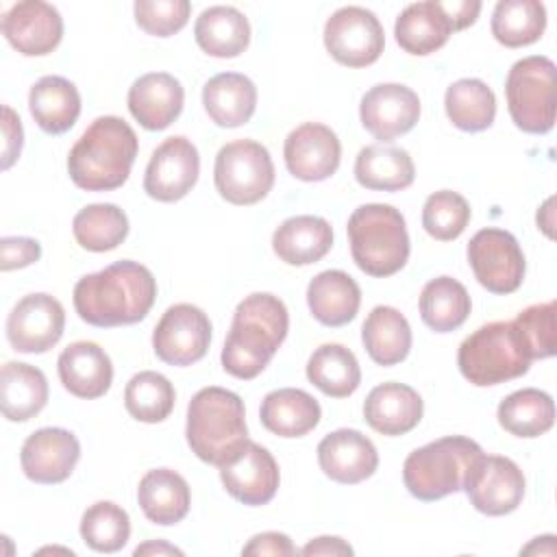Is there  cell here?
Wrapping results in <instances>:
<instances>
[{"label":"cell","instance_id":"cell-13","mask_svg":"<svg viewBox=\"0 0 557 557\" xmlns=\"http://www.w3.org/2000/svg\"><path fill=\"white\" fill-rule=\"evenodd\" d=\"M211 344V322L207 313L189 302L165 309L152 331L154 355L168 366H191L200 361Z\"/></svg>","mask_w":557,"mask_h":557},{"label":"cell","instance_id":"cell-51","mask_svg":"<svg viewBox=\"0 0 557 557\" xmlns=\"http://www.w3.org/2000/svg\"><path fill=\"white\" fill-rule=\"evenodd\" d=\"M300 553L307 557H311V555H352V546L348 542H344L342 537L322 535V537L307 542L300 548Z\"/></svg>","mask_w":557,"mask_h":557},{"label":"cell","instance_id":"cell-14","mask_svg":"<svg viewBox=\"0 0 557 557\" xmlns=\"http://www.w3.org/2000/svg\"><path fill=\"white\" fill-rule=\"evenodd\" d=\"M63 329V305L44 292L17 300L7 318V339L17 352H48L61 339Z\"/></svg>","mask_w":557,"mask_h":557},{"label":"cell","instance_id":"cell-12","mask_svg":"<svg viewBox=\"0 0 557 557\" xmlns=\"http://www.w3.org/2000/svg\"><path fill=\"white\" fill-rule=\"evenodd\" d=\"M463 492L476 511L485 516H505L516 511L522 503L524 474L509 457L483 453L470 466Z\"/></svg>","mask_w":557,"mask_h":557},{"label":"cell","instance_id":"cell-16","mask_svg":"<svg viewBox=\"0 0 557 557\" xmlns=\"http://www.w3.org/2000/svg\"><path fill=\"white\" fill-rule=\"evenodd\" d=\"M224 490L239 503L268 505L278 490V466L272 453L257 442H246L226 463L220 466Z\"/></svg>","mask_w":557,"mask_h":557},{"label":"cell","instance_id":"cell-42","mask_svg":"<svg viewBox=\"0 0 557 557\" xmlns=\"http://www.w3.org/2000/svg\"><path fill=\"white\" fill-rule=\"evenodd\" d=\"M174 400V385L168 376L154 370L133 374L124 387V407L139 422H163L172 413Z\"/></svg>","mask_w":557,"mask_h":557},{"label":"cell","instance_id":"cell-20","mask_svg":"<svg viewBox=\"0 0 557 557\" xmlns=\"http://www.w3.org/2000/svg\"><path fill=\"white\" fill-rule=\"evenodd\" d=\"M2 35L20 54L44 57L61 44L63 17L48 2L22 0L2 15Z\"/></svg>","mask_w":557,"mask_h":557},{"label":"cell","instance_id":"cell-5","mask_svg":"<svg viewBox=\"0 0 557 557\" xmlns=\"http://www.w3.org/2000/svg\"><path fill=\"white\" fill-rule=\"evenodd\" d=\"M350 255L357 268L385 278L405 268L409 259V233L398 209L383 202L357 207L346 224Z\"/></svg>","mask_w":557,"mask_h":557},{"label":"cell","instance_id":"cell-48","mask_svg":"<svg viewBox=\"0 0 557 557\" xmlns=\"http://www.w3.org/2000/svg\"><path fill=\"white\" fill-rule=\"evenodd\" d=\"M2 170H9L20 159L24 144L20 115L9 104L2 107Z\"/></svg>","mask_w":557,"mask_h":557},{"label":"cell","instance_id":"cell-41","mask_svg":"<svg viewBox=\"0 0 557 557\" xmlns=\"http://www.w3.org/2000/svg\"><path fill=\"white\" fill-rule=\"evenodd\" d=\"M546 9L537 0H500L492 13V35L507 48H522L542 37Z\"/></svg>","mask_w":557,"mask_h":557},{"label":"cell","instance_id":"cell-17","mask_svg":"<svg viewBox=\"0 0 557 557\" xmlns=\"http://www.w3.org/2000/svg\"><path fill=\"white\" fill-rule=\"evenodd\" d=\"M363 128L381 139L392 141L409 133L420 120L418 94L400 83H381L370 87L359 104Z\"/></svg>","mask_w":557,"mask_h":557},{"label":"cell","instance_id":"cell-38","mask_svg":"<svg viewBox=\"0 0 557 557\" xmlns=\"http://www.w3.org/2000/svg\"><path fill=\"white\" fill-rule=\"evenodd\" d=\"M307 379L331 398L350 396L361 383L355 352L342 344H322L307 361Z\"/></svg>","mask_w":557,"mask_h":557},{"label":"cell","instance_id":"cell-50","mask_svg":"<svg viewBox=\"0 0 557 557\" xmlns=\"http://www.w3.org/2000/svg\"><path fill=\"white\" fill-rule=\"evenodd\" d=\"M440 7L453 26V33L463 30L470 24H474L481 13L479 0H448V2H440Z\"/></svg>","mask_w":557,"mask_h":557},{"label":"cell","instance_id":"cell-26","mask_svg":"<svg viewBox=\"0 0 557 557\" xmlns=\"http://www.w3.org/2000/svg\"><path fill=\"white\" fill-rule=\"evenodd\" d=\"M202 104L211 122L222 128L246 124L257 109L255 83L237 72H222L202 87Z\"/></svg>","mask_w":557,"mask_h":557},{"label":"cell","instance_id":"cell-53","mask_svg":"<svg viewBox=\"0 0 557 557\" xmlns=\"http://www.w3.org/2000/svg\"><path fill=\"white\" fill-rule=\"evenodd\" d=\"M555 555V535H542L535 537L529 546L520 550V555Z\"/></svg>","mask_w":557,"mask_h":557},{"label":"cell","instance_id":"cell-15","mask_svg":"<svg viewBox=\"0 0 557 557\" xmlns=\"http://www.w3.org/2000/svg\"><path fill=\"white\" fill-rule=\"evenodd\" d=\"M198 174L200 157L196 146L183 135H174L152 152L144 174V191L159 202H176L191 191Z\"/></svg>","mask_w":557,"mask_h":557},{"label":"cell","instance_id":"cell-29","mask_svg":"<svg viewBox=\"0 0 557 557\" xmlns=\"http://www.w3.org/2000/svg\"><path fill=\"white\" fill-rule=\"evenodd\" d=\"M333 246V228L320 215L287 218L272 235V248L287 265L320 261Z\"/></svg>","mask_w":557,"mask_h":557},{"label":"cell","instance_id":"cell-46","mask_svg":"<svg viewBox=\"0 0 557 557\" xmlns=\"http://www.w3.org/2000/svg\"><path fill=\"white\" fill-rule=\"evenodd\" d=\"M133 13L137 26L148 35L170 37L187 24L191 4L187 0H137Z\"/></svg>","mask_w":557,"mask_h":557},{"label":"cell","instance_id":"cell-25","mask_svg":"<svg viewBox=\"0 0 557 557\" xmlns=\"http://www.w3.org/2000/svg\"><path fill=\"white\" fill-rule=\"evenodd\" d=\"M307 305L320 324L344 326L359 311L361 289L350 274L342 270H324L311 278L307 287Z\"/></svg>","mask_w":557,"mask_h":557},{"label":"cell","instance_id":"cell-27","mask_svg":"<svg viewBox=\"0 0 557 557\" xmlns=\"http://www.w3.org/2000/svg\"><path fill=\"white\" fill-rule=\"evenodd\" d=\"M28 109L37 126L48 135L70 131L81 115V94L63 76H41L28 91Z\"/></svg>","mask_w":557,"mask_h":557},{"label":"cell","instance_id":"cell-54","mask_svg":"<svg viewBox=\"0 0 557 557\" xmlns=\"http://www.w3.org/2000/svg\"><path fill=\"white\" fill-rule=\"evenodd\" d=\"M553 198H548L546 202H544V207L537 211V226H542V231L548 235V237H553Z\"/></svg>","mask_w":557,"mask_h":557},{"label":"cell","instance_id":"cell-28","mask_svg":"<svg viewBox=\"0 0 557 557\" xmlns=\"http://www.w3.org/2000/svg\"><path fill=\"white\" fill-rule=\"evenodd\" d=\"M137 500L150 522L170 527L187 516L191 494L187 481L176 470L154 468L141 476Z\"/></svg>","mask_w":557,"mask_h":557},{"label":"cell","instance_id":"cell-3","mask_svg":"<svg viewBox=\"0 0 557 557\" xmlns=\"http://www.w3.org/2000/svg\"><path fill=\"white\" fill-rule=\"evenodd\" d=\"M137 135L117 115L96 117L67 154V172L85 191H111L126 183L137 157Z\"/></svg>","mask_w":557,"mask_h":557},{"label":"cell","instance_id":"cell-23","mask_svg":"<svg viewBox=\"0 0 557 557\" xmlns=\"http://www.w3.org/2000/svg\"><path fill=\"white\" fill-rule=\"evenodd\" d=\"M57 370L63 387L85 400L104 396L113 381V363L96 342H74L63 348Z\"/></svg>","mask_w":557,"mask_h":557},{"label":"cell","instance_id":"cell-11","mask_svg":"<svg viewBox=\"0 0 557 557\" xmlns=\"http://www.w3.org/2000/svg\"><path fill=\"white\" fill-rule=\"evenodd\" d=\"M324 46L337 63L366 67L381 57L385 33L372 11L363 7H342L324 24Z\"/></svg>","mask_w":557,"mask_h":557},{"label":"cell","instance_id":"cell-45","mask_svg":"<svg viewBox=\"0 0 557 557\" xmlns=\"http://www.w3.org/2000/svg\"><path fill=\"white\" fill-rule=\"evenodd\" d=\"M513 324L518 326L531 359H548L555 355V300L537 302L522 309L516 315Z\"/></svg>","mask_w":557,"mask_h":557},{"label":"cell","instance_id":"cell-35","mask_svg":"<svg viewBox=\"0 0 557 557\" xmlns=\"http://www.w3.org/2000/svg\"><path fill=\"white\" fill-rule=\"evenodd\" d=\"M355 178L374 191H400L416 178V168L405 148L366 146L355 159Z\"/></svg>","mask_w":557,"mask_h":557},{"label":"cell","instance_id":"cell-10","mask_svg":"<svg viewBox=\"0 0 557 557\" xmlns=\"http://www.w3.org/2000/svg\"><path fill=\"white\" fill-rule=\"evenodd\" d=\"M474 278L492 294H511L524 278V255L518 239L503 228H481L468 242Z\"/></svg>","mask_w":557,"mask_h":557},{"label":"cell","instance_id":"cell-34","mask_svg":"<svg viewBox=\"0 0 557 557\" xmlns=\"http://www.w3.org/2000/svg\"><path fill=\"white\" fill-rule=\"evenodd\" d=\"M361 339L374 363L396 366L411 350V326L398 309L379 305L368 313L361 326Z\"/></svg>","mask_w":557,"mask_h":557},{"label":"cell","instance_id":"cell-7","mask_svg":"<svg viewBox=\"0 0 557 557\" xmlns=\"http://www.w3.org/2000/svg\"><path fill=\"white\" fill-rule=\"evenodd\" d=\"M483 448L463 435H448L411 450L403 463L407 492L418 500H440L463 490L466 474Z\"/></svg>","mask_w":557,"mask_h":557},{"label":"cell","instance_id":"cell-37","mask_svg":"<svg viewBox=\"0 0 557 557\" xmlns=\"http://www.w3.org/2000/svg\"><path fill=\"white\" fill-rule=\"evenodd\" d=\"M496 418L516 437H540L555 424V403L542 389L522 387L500 400Z\"/></svg>","mask_w":557,"mask_h":557},{"label":"cell","instance_id":"cell-40","mask_svg":"<svg viewBox=\"0 0 557 557\" xmlns=\"http://www.w3.org/2000/svg\"><path fill=\"white\" fill-rule=\"evenodd\" d=\"M72 233L81 248L91 252H107L126 239L128 218L117 205L111 202L87 205L74 215Z\"/></svg>","mask_w":557,"mask_h":557},{"label":"cell","instance_id":"cell-21","mask_svg":"<svg viewBox=\"0 0 557 557\" xmlns=\"http://www.w3.org/2000/svg\"><path fill=\"white\" fill-rule=\"evenodd\" d=\"M318 463L331 481L355 485L376 472L379 453L372 440L361 431L337 429L318 444Z\"/></svg>","mask_w":557,"mask_h":557},{"label":"cell","instance_id":"cell-18","mask_svg":"<svg viewBox=\"0 0 557 557\" xmlns=\"http://www.w3.org/2000/svg\"><path fill=\"white\" fill-rule=\"evenodd\" d=\"M81 459L76 435L61 426H44L30 433L20 450L22 472L41 485H54L70 479Z\"/></svg>","mask_w":557,"mask_h":557},{"label":"cell","instance_id":"cell-33","mask_svg":"<svg viewBox=\"0 0 557 557\" xmlns=\"http://www.w3.org/2000/svg\"><path fill=\"white\" fill-rule=\"evenodd\" d=\"M194 37L200 50L218 59H233L242 54L250 44L248 17L235 7H209L205 9L196 24Z\"/></svg>","mask_w":557,"mask_h":557},{"label":"cell","instance_id":"cell-2","mask_svg":"<svg viewBox=\"0 0 557 557\" xmlns=\"http://www.w3.org/2000/svg\"><path fill=\"white\" fill-rule=\"evenodd\" d=\"M289 331L287 307L274 294L246 296L233 313L222 348V368L235 379L250 381L265 370Z\"/></svg>","mask_w":557,"mask_h":557},{"label":"cell","instance_id":"cell-31","mask_svg":"<svg viewBox=\"0 0 557 557\" xmlns=\"http://www.w3.org/2000/svg\"><path fill=\"white\" fill-rule=\"evenodd\" d=\"M48 403L46 374L22 361H7L0 370V409L11 422L35 418Z\"/></svg>","mask_w":557,"mask_h":557},{"label":"cell","instance_id":"cell-39","mask_svg":"<svg viewBox=\"0 0 557 557\" xmlns=\"http://www.w3.org/2000/svg\"><path fill=\"white\" fill-rule=\"evenodd\" d=\"M444 109L453 126L466 133H479L494 122L496 96L481 78H459L446 89Z\"/></svg>","mask_w":557,"mask_h":557},{"label":"cell","instance_id":"cell-22","mask_svg":"<svg viewBox=\"0 0 557 557\" xmlns=\"http://www.w3.org/2000/svg\"><path fill=\"white\" fill-rule=\"evenodd\" d=\"M185 89L168 72L139 76L128 89V111L146 131L168 128L183 111Z\"/></svg>","mask_w":557,"mask_h":557},{"label":"cell","instance_id":"cell-36","mask_svg":"<svg viewBox=\"0 0 557 557\" xmlns=\"http://www.w3.org/2000/svg\"><path fill=\"white\" fill-rule=\"evenodd\" d=\"M468 289L453 276L431 278L420 292V318L435 333L459 329L470 315Z\"/></svg>","mask_w":557,"mask_h":557},{"label":"cell","instance_id":"cell-24","mask_svg":"<svg viewBox=\"0 0 557 557\" xmlns=\"http://www.w3.org/2000/svg\"><path fill=\"white\" fill-rule=\"evenodd\" d=\"M424 403L420 394L405 383H381L363 403L366 422L381 435H405L422 420Z\"/></svg>","mask_w":557,"mask_h":557},{"label":"cell","instance_id":"cell-47","mask_svg":"<svg viewBox=\"0 0 557 557\" xmlns=\"http://www.w3.org/2000/svg\"><path fill=\"white\" fill-rule=\"evenodd\" d=\"M41 257V246L33 237H2L0 239V270L11 272L26 268Z\"/></svg>","mask_w":557,"mask_h":557},{"label":"cell","instance_id":"cell-52","mask_svg":"<svg viewBox=\"0 0 557 557\" xmlns=\"http://www.w3.org/2000/svg\"><path fill=\"white\" fill-rule=\"evenodd\" d=\"M135 557L139 555H183L181 548L163 542V540H150L146 544H139L135 550H133Z\"/></svg>","mask_w":557,"mask_h":557},{"label":"cell","instance_id":"cell-19","mask_svg":"<svg viewBox=\"0 0 557 557\" xmlns=\"http://www.w3.org/2000/svg\"><path fill=\"white\" fill-rule=\"evenodd\" d=\"M283 157L294 178L315 183L337 172L342 144L335 131H331L326 124L305 122L287 135Z\"/></svg>","mask_w":557,"mask_h":557},{"label":"cell","instance_id":"cell-6","mask_svg":"<svg viewBox=\"0 0 557 557\" xmlns=\"http://www.w3.org/2000/svg\"><path fill=\"white\" fill-rule=\"evenodd\" d=\"M531 361L529 348L513 320L479 326L457 350L459 372L466 381L479 387L518 379L529 372Z\"/></svg>","mask_w":557,"mask_h":557},{"label":"cell","instance_id":"cell-9","mask_svg":"<svg viewBox=\"0 0 557 557\" xmlns=\"http://www.w3.org/2000/svg\"><path fill=\"white\" fill-rule=\"evenodd\" d=\"M213 183L231 205H255L274 185V163L268 148L255 139H235L215 154Z\"/></svg>","mask_w":557,"mask_h":557},{"label":"cell","instance_id":"cell-8","mask_svg":"<svg viewBox=\"0 0 557 557\" xmlns=\"http://www.w3.org/2000/svg\"><path fill=\"white\" fill-rule=\"evenodd\" d=\"M505 96L520 131L548 133L555 126V63L542 54L516 61L505 81Z\"/></svg>","mask_w":557,"mask_h":557},{"label":"cell","instance_id":"cell-49","mask_svg":"<svg viewBox=\"0 0 557 557\" xmlns=\"http://www.w3.org/2000/svg\"><path fill=\"white\" fill-rule=\"evenodd\" d=\"M300 553L292 540L285 533L278 531H265L250 537V542L242 548V555H278V557H292Z\"/></svg>","mask_w":557,"mask_h":557},{"label":"cell","instance_id":"cell-4","mask_svg":"<svg viewBox=\"0 0 557 557\" xmlns=\"http://www.w3.org/2000/svg\"><path fill=\"white\" fill-rule=\"evenodd\" d=\"M185 437L200 461L220 468L248 442L244 400L218 385L198 389L187 407Z\"/></svg>","mask_w":557,"mask_h":557},{"label":"cell","instance_id":"cell-44","mask_svg":"<svg viewBox=\"0 0 557 557\" xmlns=\"http://www.w3.org/2000/svg\"><path fill=\"white\" fill-rule=\"evenodd\" d=\"M470 222L468 200L450 189L431 194L422 207V226L437 242L457 239Z\"/></svg>","mask_w":557,"mask_h":557},{"label":"cell","instance_id":"cell-32","mask_svg":"<svg viewBox=\"0 0 557 557\" xmlns=\"http://www.w3.org/2000/svg\"><path fill=\"white\" fill-rule=\"evenodd\" d=\"M398 46L416 57L440 50L453 35V26L437 0L416 2L400 11L394 24Z\"/></svg>","mask_w":557,"mask_h":557},{"label":"cell","instance_id":"cell-43","mask_svg":"<svg viewBox=\"0 0 557 557\" xmlns=\"http://www.w3.org/2000/svg\"><path fill=\"white\" fill-rule=\"evenodd\" d=\"M81 537L91 550L115 553L124 548L131 537L128 513L111 500H98L89 505L81 518Z\"/></svg>","mask_w":557,"mask_h":557},{"label":"cell","instance_id":"cell-30","mask_svg":"<svg viewBox=\"0 0 557 557\" xmlns=\"http://www.w3.org/2000/svg\"><path fill=\"white\" fill-rule=\"evenodd\" d=\"M261 424L278 437H302L313 431L322 418L318 400L298 387H281L261 400Z\"/></svg>","mask_w":557,"mask_h":557},{"label":"cell","instance_id":"cell-1","mask_svg":"<svg viewBox=\"0 0 557 557\" xmlns=\"http://www.w3.org/2000/svg\"><path fill=\"white\" fill-rule=\"evenodd\" d=\"M157 298L152 272L137 261H115L85 274L74 285V309L91 326L111 329L135 324L148 315Z\"/></svg>","mask_w":557,"mask_h":557}]
</instances>
